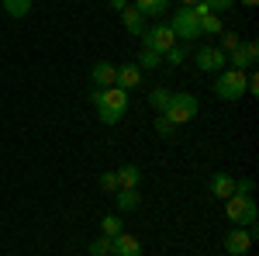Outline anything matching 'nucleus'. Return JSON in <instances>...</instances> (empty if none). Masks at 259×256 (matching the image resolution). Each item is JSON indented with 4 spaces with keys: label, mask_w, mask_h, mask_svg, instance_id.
<instances>
[{
    "label": "nucleus",
    "mask_w": 259,
    "mask_h": 256,
    "mask_svg": "<svg viewBox=\"0 0 259 256\" xmlns=\"http://www.w3.org/2000/svg\"><path fill=\"white\" fill-rule=\"evenodd\" d=\"M90 100H94V111L104 125H118L128 111V90H121V87H104V90L94 87Z\"/></svg>",
    "instance_id": "obj_1"
},
{
    "label": "nucleus",
    "mask_w": 259,
    "mask_h": 256,
    "mask_svg": "<svg viewBox=\"0 0 259 256\" xmlns=\"http://www.w3.org/2000/svg\"><path fill=\"white\" fill-rule=\"evenodd\" d=\"M214 94H218L221 100L245 97V73H242V69H232V66H225L221 73H214Z\"/></svg>",
    "instance_id": "obj_2"
},
{
    "label": "nucleus",
    "mask_w": 259,
    "mask_h": 256,
    "mask_svg": "<svg viewBox=\"0 0 259 256\" xmlns=\"http://www.w3.org/2000/svg\"><path fill=\"white\" fill-rule=\"evenodd\" d=\"M197 111H200V100L194 97V94H173V97H169V107H166L162 115L173 121L177 128H183L187 121L197 118Z\"/></svg>",
    "instance_id": "obj_3"
},
{
    "label": "nucleus",
    "mask_w": 259,
    "mask_h": 256,
    "mask_svg": "<svg viewBox=\"0 0 259 256\" xmlns=\"http://www.w3.org/2000/svg\"><path fill=\"white\" fill-rule=\"evenodd\" d=\"M177 35L169 31V24H162V21H156V24H145V31H142V49H152V52H159V56H166L173 45H177Z\"/></svg>",
    "instance_id": "obj_4"
},
{
    "label": "nucleus",
    "mask_w": 259,
    "mask_h": 256,
    "mask_svg": "<svg viewBox=\"0 0 259 256\" xmlns=\"http://www.w3.org/2000/svg\"><path fill=\"white\" fill-rule=\"evenodd\" d=\"M225 201H228L225 215H228L232 225H256V201H252V194H232Z\"/></svg>",
    "instance_id": "obj_5"
},
{
    "label": "nucleus",
    "mask_w": 259,
    "mask_h": 256,
    "mask_svg": "<svg viewBox=\"0 0 259 256\" xmlns=\"http://www.w3.org/2000/svg\"><path fill=\"white\" fill-rule=\"evenodd\" d=\"M166 24H169V31H173L177 39H183V42H197L200 39V21H197V14H194L190 7H180Z\"/></svg>",
    "instance_id": "obj_6"
},
{
    "label": "nucleus",
    "mask_w": 259,
    "mask_h": 256,
    "mask_svg": "<svg viewBox=\"0 0 259 256\" xmlns=\"http://www.w3.org/2000/svg\"><path fill=\"white\" fill-rule=\"evenodd\" d=\"M252 239H256V225H232V232L225 236V249L232 256H245Z\"/></svg>",
    "instance_id": "obj_7"
},
{
    "label": "nucleus",
    "mask_w": 259,
    "mask_h": 256,
    "mask_svg": "<svg viewBox=\"0 0 259 256\" xmlns=\"http://www.w3.org/2000/svg\"><path fill=\"white\" fill-rule=\"evenodd\" d=\"M225 66H228V56L221 49H214V45H200L197 49V69L200 73H221Z\"/></svg>",
    "instance_id": "obj_8"
},
{
    "label": "nucleus",
    "mask_w": 259,
    "mask_h": 256,
    "mask_svg": "<svg viewBox=\"0 0 259 256\" xmlns=\"http://www.w3.org/2000/svg\"><path fill=\"white\" fill-rule=\"evenodd\" d=\"M259 59V42H242L235 52H228V62H232V69H242V73H249Z\"/></svg>",
    "instance_id": "obj_9"
},
{
    "label": "nucleus",
    "mask_w": 259,
    "mask_h": 256,
    "mask_svg": "<svg viewBox=\"0 0 259 256\" xmlns=\"http://www.w3.org/2000/svg\"><path fill=\"white\" fill-rule=\"evenodd\" d=\"M194 14H197V21H200V35H221L225 31V24H221V18H214V11L200 0V4H194L190 7Z\"/></svg>",
    "instance_id": "obj_10"
},
{
    "label": "nucleus",
    "mask_w": 259,
    "mask_h": 256,
    "mask_svg": "<svg viewBox=\"0 0 259 256\" xmlns=\"http://www.w3.org/2000/svg\"><path fill=\"white\" fill-rule=\"evenodd\" d=\"M111 256H142V242L128 232H118L111 239Z\"/></svg>",
    "instance_id": "obj_11"
},
{
    "label": "nucleus",
    "mask_w": 259,
    "mask_h": 256,
    "mask_svg": "<svg viewBox=\"0 0 259 256\" xmlns=\"http://www.w3.org/2000/svg\"><path fill=\"white\" fill-rule=\"evenodd\" d=\"M139 83H142L139 62H124V66H118V73H114V87H121V90H132V87H139Z\"/></svg>",
    "instance_id": "obj_12"
},
{
    "label": "nucleus",
    "mask_w": 259,
    "mask_h": 256,
    "mask_svg": "<svg viewBox=\"0 0 259 256\" xmlns=\"http://www.w3.org/2000/svg\"><path fill=\"white\" fill-rule=\"evenodd\" d=\"M114 73H118V66H111L107 59H97L94 62V69H90V80H94V87H114Z\"/></svg>",
    "instance_id": "obj_13"
},
{
    "label": "nucleus",
    "mask_w": 259,
    "mask_h": 256,
    "mask_svg": "<svg viewBox=\"0 0 259 256\" xmlns=\"http://www.w3.org/2000/svg\"><path fill=\"white\" fill-rule=\"evenodd\" d=\"M207 187H211V197H232L235 194V177L232 173H214Z\"/></svg>",
    "instance_id": "obj_14"
},
{
    "label": "nucleus",
    "mask_w": 259,
    "mask_h": 256,
    "mask_svg": "<svg viewBox=\"0 0 259 256\" xmlns=\"http://www.w3.org/2000/svg\"><path fill=\"white\" fill-rule=\"evenodd\" d=\"M121 24H124L128 35H139V39H142V31H145V18H142L135 7H124L121 11Z\"/></svg>",
    "instance_id": "obj_15"
},
{
    "label": "nucleus",
    "mask_w": 259,
    "mask_h": 256,
    "mask_svg": "<svg viewBox=\"0 0 259 256\" xmlns=\"http://www.w3.org/2000/svg\"><path fill=\"white\" fill-rule=\"evenodd\" d=\"M114 204H118V211H135L142 204V197L135 187H118V197H114Z\"/></svg>",
    "instance_id": "obj_16"
},
{
    "label": "nucleus",
    "mask_w": 259,
    "mask_h": 256,
    "mask_svg": "<svg viewBox=\"0 0 259 256\" xmlns=\"http://www.w3.org/2000/svg\"><path fill=\"white\" fill-rule=\"evenodd\" d=\"M169 7V0H135V11L142 18H162Z\"/></svg>",
    "instance_id": "obj_17"
},
{
    "label": "nucleus",
    "mask_w": 259,
    "mask_h": 256,
    "mask_svg": "<svg viewBox=\"0 0 259 256\" xmlns=\"http://www.w3.org/2000/svg\"><path fill=\"white\" fill-rule=\"evenodd\" d=\"M118 173V187H139V180H142V170L139 166H121V170H114Z\"/></svg>",
    "instance_id": "obj_18"
},
{
    "label": "nucleus",
    "mask_w": 259,
    "mask_h": 256,
    "mask_svg": "<svg viewBox=\"0 0 259 256\" xmlns=\"http://www.w3.org/2000/svg\"><path fill=\"white\" fill-rule=\"evenodd\" d=\"M169 97H173V90H166V87H156L152 94H149V104H152V111L162 115L166 107H169Z\"/></svg>",
    "instance_id": "obj_19"
},
{
    "label": "nucleus",
    "mask_w": 259,
    "mask_h": 256,
    "mask_svg": "<svg viewBox=\"0 0 259 256\" xmlns=\"http://www.w3.org/2000/svg\"><path fill=\"white\" fill-rule=\"evenodd\" d=\"M0 4L11 18H28L31 14V0H0Z\"/></svg>",
    "instance_id": "obj_20"
},
{
    "label": "nucleus",
    "mask_w": 259,
    "mask_h": 256,
    "mask_svg": "<svg viewBox=\"0 0 259 256\" xmlns=\"http://www.w3.org/2000/svg\"><path fill=\"white\" fill-rule=\"evenodd\" d=\"M118 232H124V225H121V215H107L104 222H100V236L114 239Z\"/></svg>",
    "instance_id": "obj_21"
},
{
    "label": "nucleus",
    "mask_w": 259,
    "mask_h": 256,
    "mask_svg": "<svg viewBox=\"0 0 259 256\" xmlns=\"http://www.w3.org/2000/svg\"><path fill=\"white\" fill-rule=\"evenodd\" d=\"M159 62H162L159 52H152V49H142V56H139V69H142V73H145V69H156Z\"/></svg>",
    "instance_id": "obj_22"
},
{
    "label": "nucleus",
    "mask_w": 259,
    "mask_h": 256,
    "mask_svg": "<svg viewBox=\"0 0 259 256\" xmlns=\"http://www.w3.org/2000/svg\"><path fill=\"white\" fill-rule=\"evenodd\" d=\"M162 59L169 62V66H180V62L187 59V45H180V42H177V45H173V49H169V52H166Z\"/></svg>",
    "instance_id": "obj_23"
},
{
    "label": "nucleus",
    "mask_w": 259,
    "mask_h": 256,
    "mask_svg": "<svg viewBox=\"0 0 259 256\" xmlns=\"http://www.w3.org/2000/svg\"><path fill=\"white\" fill-rule=\"evenodd\" d=\"M156 132H159L162 138H173V135H177V125L166 118V115H159V118H156Z\"/></svg>",
    "instance_id": "obj_24"
},
{
    "label": "nucleus",
    "mask_w": 259,
    "mask_h": 256,
    "mask_svg": "<svg viewBox=\"0 0 259 256\" xmlns=\"http://www.w3.org/2000/svg\"><path fill=\"white\" fill-rule=\"evenodd\" d=\"M90 256H111V239L107 236H100L90 242Z\"/></svg>",
    "instance_id": "obj_25"
},
{
    "label": "nucleus",
    "mask_w": 259,
    "mask_h": 256,
    "mask_svg": "<svg viewBox=\"0 0 259 256\" xmlns=\"http://www.w3.org/2000/svg\"><path fill=\"white\" fill-rule=\"evenodd\" d=\"M239 45H242V39L235 35V31H225V42H221V52H225V56H228V52H235Z\"/></svg>",
    "instance_id": "obj_26"
},
{
    "label": "nucleus",
    "mask_w": 259,
    "mask_h": 256,
    "mask_svg": "<svg viewBox=\"0 0 259 256\" xmlns=\"http://www.w3.org/2000/svg\"><path fill=\"white\" fill-rule=\"evenodd\" d=\"M100 191H118V173H114V170L100 173Z\"/></svg>",
    "instance_id": "obj_27"
},
{
    "label": "nucleus",
    "mask_w": 259,
    "mask_h": 256,
    "mask_svg": "<svg viewBox=\"0 0 259 256\" xmlns=\"http://www.w3.org/2000/svg\"><path fill=\"white\" fill-rule=\"evenodd\" d=\"M252 191H256V180H249V177L235 180V194H252Z\"/></svg>",
    "instance_id": "obj_28"
},
{
    "label": "nucleus",
    "mask_w": 259,
    "mask_h": 256,
    "mask_svg": "<svg viewBox=\"0 0 259 256\" xmlns=\"http://www.w3.org/2000/svg\"><path fill=\"white\" fill-rule=\"evenodd\" d=\"M204 4H207V7H211V11H232V7H235V0H204Z\"/></svg>",
    "instance_id": "obj_29"
},
{
    "label": "nucleus",
    "mask_w": 259,
    "mask_h": 256,
    "mask_svg": "<svg viewBox=\"0 0 259 256\" xmlns=\"http://www.w3.org/2000/svg\"><path fill=\"white\" fill-rule=\"evenodd\" d=\"M111 7H114V11H124V7H128V0H111Z\"/></svg>",
    "instance_id": "obj_30"
},
{
    "label": "nucleus",
    "mask_w": 259,
    "mask_h": 256,
    "mask_svg": "<svg viewBox=\"0 0 259 256\" xmlns=\"http://www.w3.org/2000/svg\"><path fill=\"white\" fill-rule=\"evenodd\" d=\"M194 4H200V0H180V7H194Z\"/></svg>",
    "instance_id": "obj_31"
},
{
    "label": "nucleus",
    "mask_w": 259,
    "mask_h": 256,
    "mask_svg": "<svg viewBox=\"0 0 259 256\" xmlns=\"http://www.w3.org/2000/svg\"><path fill=\"white\" fill-rule=\"evenodd\" d=\"M239 4H245V7H256L259 0H239Z\"/></svg>",
    "instance_id": "obj_32"
}]
</instances>
